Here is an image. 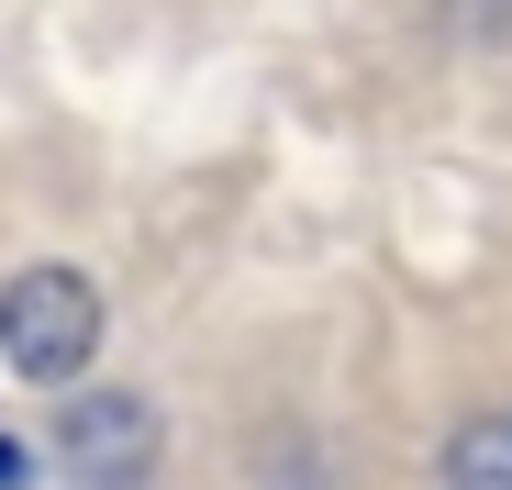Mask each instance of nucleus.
Wrapping results in <instances>:
<instances>
[{"label": "nucleus", "instance_id": "obj_3", "mask_svg": "<svg viewBox=\"0 0 512 490\" xmlns=\"http://www.w3.org/2000/svg\"><path fill=\"white\" fill-rule=\"evenodd\" d=\"M435 468H446V490H512V401L501 413H468Z\"/></svg>", "mask_w": 512, "mask_h": 490}, {"label": "nucleus", "instance_id": "obj_2", "mask_svg": "<svg viewBox=\"0 0 512 490\" xmlns=\"http://www.w3.org/2000/svg\"><path fill=\"white\" fill-rule=\"evenodd\" d=\"M156 446H167V424H156L145 390H67L56 401V457L90 490H134L156 468Z\"/></svg>", "mask_w": 512, "mask_h": 490}, {"label": "nucleus", "instance_id": "obj_1", "mask_svg": "<svg viewBox=\"0 0 512 490\" xmlns=\"http://www.w3.org/2000/svg\"><path fill=\"white\" fill-rule=\"evenodd\" d=\"M0 357H12V379L34 390H78L101 357V290L78 268H23L12 290H0Z\"/></svg>", "mask_w": 512, "mask_h": 490}, {"label": "nucleus", "instance_id": "obj_4", "mask_svg": "<svg viewBox=\"0 0 512 490\" xmlns=\"http://www.w3.org/2000/svg\"><path fill=\"white\" fill-rule=\"evenodd\" d=\"M23 479H34V457H23L12 435H0V490H23Z\"/></svg>", "mask_w": 512, "mask_h": 490}]
</instances>
